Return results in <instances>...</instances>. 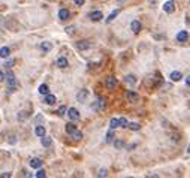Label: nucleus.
<instances>
[{"mask_svg": "<svg viewBox=\"0 0 190 178\" xmlns=\"http://www.w3.org/2000/svg\"><path fill=\"white\" fill-rule=\"evenodd\" d=\"M18 87V81L15 78V75L12 72H8V91L9 93H14Z\"/></svg>", "mask_w": 190, "mask_h": 178, "instance_id": "obj_1", "label": "nucleus"}, {"mask_svg": "<svg viewBox=\"0 0 190 178\" xmlns=\"http://www.w3.org/2000/svg\"><path fill=\"white\" fill-rule=\"evenodd\" d=\"M163 11L166 12V14H174L175 12V2L174 0H169V2H166L163 5Z\"/></svg>", "mask_w": 190, "mask_h": 178, "instance_id": "obj_2", "label": "nucleus"}, {"mask_svg": "<svg viewBox=\"0 0 190 178\" xmlns=\"http://www.w3.org/2000/svg\"><path fill=\"white\" fill-rule=\"evenodd\" d=\"M91 108H93L94 111H100V109H103V108H105V99H103V97H99L96 102H93Z\"/></svg>", "mask_w": 190, "mask_h": 178, "instance_id": "obj_3", "label": "nucleus"}, {"mask_svg": "<svg viewBox=\"0 0 190 178\" xmlns=\"http://www.w3.org/2000/svg\"><path fill=\"white\" fill-rule=\"evenodd\" d=\"M68 115H69V118L73 120V121L80 120V112H78L77 108H69V109H68Z\"/></svg>", "mask_w": 190, "mask_h": 178, "instance_id": "obj_4", "label": "nucleus"}, {"mask_svg": "<svg viewBox=\"0 0 190 178\" xmlns=\"http://www.w3.org/2000/svg\"><path fill=\"white\" fill-rule=\"evenodd\" d=\"M105 85H106V88H109V90L115 88V85H117V78H115V76H108L106 81H105Z\"/></svg>", "mask_w": 190, "mask_h": 178, "instance_id": "obj_5", "label": "nucleus"}, {"mask_svg": "<svg viewBox=\"0 0 190 178\" xmlns=\"http://www.w3.org/2000/svg\"><path fill=\"white\" fill-rule=\"evenodd\" d=\"M126 97H127V100L132 102V103H135V102L139 100V94L136 91H133V90H129L127 93H126Z\"/></svg>", "mask_w": 190, "mask_h": 178, "instance_id": "obj_6", "label": "nucleus"}, {"mask_svg": "<svg viewBox=\"0 0 190 178\" xmlns=\"http://www.w3.org/2000/svg\"><path fill=\"white\" fill-rule=\"evenodd\" d=\"M88 17H90L91 21H100V20L103 18V15H102V12H100V11H93V12H90V15H88Z\"/></svg>", "mask_w": 190, "mask_h": 178, "instance_id": "obj_7", "label": "nucleus"}, {"mask_svg": "<svg viewBox=\"0 0 190 178\" xmlns=\"http://www.w3.org/2000/svg\"><path fill=\"white\" fill-rule=\"evenodd\" d=\"M30 166H32L33 169H39V168L42 166V160H41V159H37V157L30 159Z\"/></svg>", "mask_w": 190, "mask_h": 178, "instance_id": "obj_8", "label": "nucleus"}, {"mask_svg": "<svg viewBox=\"0 0 190 178\" xmlns=\"http://www.w3.org/2000/svg\"><path fill=\"white\" fill-rule=\"evenodd\" d=\"M91 46V44L88 42V41H80L78 44H77V48L80 49V51H84V49H88Z\"/></svg>", "mask_w": 190, "mask_h": 178, "instance_id": "obj_9", "label": "nucleus"}, {"mask_svg": "<svg viewBox=\"0 0 190 178\" xmlns=\"http://www.w3.org/2000/svg\"><path fill=\"white\" fill-rule=\"evenodd\" d=\"M187 39H189V33L186 30H181L178 34H177V41L178 42H186Z\"/></svg>", "mask_w": 190, "mask_h": 178, "instance_id": "obj_10", "label": "nucleus"}, {"mask_svg": "<svg viewBox=\"0 0 190 178\" xmlns=\"http://www.w3.org/2000/svg\"><path fill=\"white\" fill-rule=\"evenodd\" d=\"M130 29H132V32H133V33H139V32H141V23H139L138 20L132 21V24H130Z\"/></svg>", "mask_w": 190, "mask_h": 178, "instance_id": "obj_11", "label": "nucleus"}, {"mask_svg": "<svg viewBox=\"0 0 190 178\" xmlns=\"http://www.w3.org/2000/svg\"><path fill=\"white\" fill-rule=\"evenodd\" d=\"M69 17H70V12L68 9H60L58 11V18L60 20H68Z\"/></svg>", "mask_w": 190, "mask_h": 178, "instance_id": "obj_12", "label": "nucleus"}, {"mask_svg": "<svg viewBox=\"0 0 190 178\" xmlns=\"http://www.w3.org/2000/svg\"><path fill=\"white\" fill-rule=\"evenodd\" d=\"M57 66H58L60 69L68 68V58H65V57H58V58H57Z\"/></svg>", "mask_w": 190, "mask_h": 178, "instance_id": "obj_13", "label": "nucleus"}, {"mask_svg": "<svg viewBox=\"0 0 190 178\" xmlns=\"http://www.w3.org/2000/svg\"><path fill=\"white\" fill-rule=\"evenodd\" d=\"M44 102H45L46 105H54V103H56V96H54V94H49V93H48V94L45 96Z\"/></svg>", "mask_w": 190, "mask_h": 178, "instance_id": "obj_14", "label": "nucleus"}, {"mask_svg": "<svg viewBox=\"0 0 190 178\" xmlns=\"http://www.w3.org/2000/svg\"><path fill=\"white\" fill-rule=\"evenodd\" d=\"M169 78H171L174 82H177V81H180V80L183 78V75H181V72H178V70H174V72L171 73Z\"/></svg>", "mask_w": 190, "mask_h": 178, "instance_id": "obj_15", "label": "nucleus"}, {"mask_svg": "<svg viewBox=\"0 0 190 178\" xmlns=\"http://www.w3.org/2000/svg\"><path fill=\"white\" fill-rule=\"evenodd\" d=\"M87 96H88V91L84 88V90H81V91L77 94V99H78V102H84V100L87 99Z\"/></svg>", "mask_w": 190, "mask_h": 178, "instance_id": "obj_16", "label": "nucleus"}, {"mask_svg": "<svg viewBox=\"0 0 190 178\" xmlns=\"http://www.w3.org/2000/svg\"><path fill=\"white\" fill-rule=\"evenodd\" d=\"M124 82L126 84H129V85H135L136 84V78H135V75H127L124 78Z\"/></svg>", "mask_w": 190, "mask_h": 178, "instance_id": "obj_17", "label": "nucleus"}, {"mask_svg": "<svg viewBox=\"0 0 190 178\" xmlns=\"http://www.w3.org/2000/svg\"><path fill=\"white\" fill-rule=\"evenodd\" d=\"M51 48H53V44H51V42H42V44H41V49L44 51V53L51 51Z\"/></svg>", "mask_w": 190, "mask_h": 178, "instance_id": "obj_18", "label": "nucleus"}, {"mask_svg": "<svg viewBox=\"0 0 190 178\" xmlns=\"http://www.w3.org/2000/svg\"><path fill=\"white\" fill-rule=\"evenodd\" d=\"M9 54H11V49H9L8 46L0 48V57H2V58H6V57H9Z\"/></svg>", "mask_w": 190, "mask_h": 178, "instance_id": "obj_19", "label": "nucleus"}, {"mask_svg": "<svg viewBox=\"0 0 190 178\" xmlns=\"http://www.w3.org/2000/svg\"><path fill=\"white\" fill-rule=\"evenodd\" d=\"M109 127L111 129H117V127H120V118H111Z\"/></svg>", "mask_w": 190, "mask_h": 178, "instance_id": "obj_20", "label": "nucleus"}, {"mask_svg": "<svg viewBox=\"0 0 190 178\" xmlns=\"http://www.w3.org/2000/svg\"><path fill=\"white\" fill-rule=\"evenodd\" d=\"M42 145L44 147H51V144H53V139L51 138H48V136H42Z\"/></svg>", "mask_w": 190, "mask_h": 178, "instance_id": "obj_21", "label": "nucleus"}, {"mask_svg": "<svg viewBox=\"0 0 190 178\" xmlns=\"http://www.w3.org/2000/svg\"><path fill=\"white\" fill-rule=\"evenodd\" d=\"M75 130H77V126H75L73 123H68V124H66V132H68L69 135H72Z\"/></svg>", "mask_w": 190, "mask_h": 178, "instance_id": "obj_22", "label": "nucleus"}, {"mask_svg": "<svg viewBox=\"0 0 190 178\" xmlns=\"http://www.w3.org/2000/svg\"><path fill=\"white\" fill-rule=\"evenodd\" d=\"M34 133H36L37 136H41V138L45 136V127H44V126H37L36 130H34Z\"/></svg>", "mask_w": 190, "mask_h": 178, "instance_id": "obj_23", "label": "nucleus"}, {"mask_svg": "<svg viewBox=\"0 0 190 178\" xmlns=\"http://www.w3.org/2000/svg\"><path fill=\"white\" fill-rule=\"evenodd\" d=\"M39 93H41V94H44V96H46V94L49 93V88H48V85H46V84L39 85Z\"/></svg>", "mask_w": 190, "mask_h": 178, "instance_id": "obj_24", "label": "nucleus"}, {"mask_svg": "<svg viewBox=\"0 0 190 178\" xmlns=\"http://www.w3.org/2000/svg\"><path fill=\"white\" fill-rule=\"evenodd\" d=\"M118 12H120L118 9H115V11H112V12H111V14H109V17L106 18V23H111V21H112L114 18H115V17L118 15Z\"/></svg>", "mask_w": 190, "mask_h": 178, "instance_id": "obj_25", "label": "nucleus"}, {"mask_svg": "<svg viewBox=\"0 0 190 178\" xmlns=\"http://www.w3.org/2000/svg\"><path fill=\"white\" fill-rule=\"evenodd\" d=\"M114 147H115L117 150H121L124 147V142L121 141V139H117V141H114Z\"/></svg>", "mask_w": 190, "mask_h": 178, "instance_id": "obj_26", "label": "nucleus"}, {"mask_svg": "<svg viewBox=\"0 0 190 178\" xmlns=\"http://www.w3.org/2000/svg\"><path fill=\"white\" fill-rule=\"evenodd\" d=\"M129 129L130 130H139V129H141V126H139L138 123H129Z\"/></svg>", "mask_w": 190, "mask_h": 178, "instance_id": "obj_27", "label": "nucleus"}, {"mask_svg": "<svg viewBox=\"0 0 190 178\" xmlns=\"http://www.w3.org/2000/svg\"><path fill=\"white\" fill-rule=\"evenodd\" d=\"M114 129H111L108 133H106V142H111L112 141V139H114V132H112Z\"/></svg>", "mask_w": 190, "mask_h": 178, "instance_id": "obj_28", "label": "nucleus"}, {"mask_svg": "<svg viewBox=\"0 0 190 178\" xmlns=\"http://www.w3.org/2000/svg\"><path fill=\"white\" fill-rule=\"evenodd\" d=\"M120 127H129V123H127V120H126L124 117L120 118Z\"/></svg>", "mask_w": 190, "mask_h": 178, "instance_id": "obj_29", "label": "nucleus"}, {"mask_svg": "<svg viewBox=\"0 0 190 178\" xmlns=\"http://www.w3.org/2000/svg\"><path fill=\"white\" fill-rule=\"evenodd\" d=\"M66 111H68V108H66V106H60V108H58V111H57V114H58V115H65Z\"/></svg>", "mask_w": 190, "mask_h": 178, "instance_id": "obj_30", "label": "nucleus"}, {"mask_svg": "<svg viewBox=\"0 0 190 178\" xmlns=\"http://www.w3.org/2000/svg\"><path fill=\"white\" fill-rule=\"evenodd\" d=\"M45 175H46V174H45V171H44V169H41V168H39V171L36 172V177H37V178H45Z\"/></svg>", "mask_w": 190, "mask_h": 178, "instance_id": "obj_31", "label": "nucleus"}, {"mask_svg": "<svg viewBox=\"0 0 190 178\" xmlns=\"http://www.w3.org/2000/svg\"><path fill=\"white\" fill-rule=\"evenodd\" d=\"M72 136H73L75 139H81V138H82V133H81L80 130H75V132L72 133Z\"/></svg>", "mask_w": 190, "mask_h": 178, "instance_id": "obj_32", "label": "nucleus"}, {"mask_svg": "<svg viewBox=\"0 0 190 178\" xmlns=\"http://www.w3.org/2000/svg\"><path fill=\"white\" fill-rule=\"evenodd\" d=\"M66 33L68 34H73L75 33V25H69V27H66Z\"/></svg>", "mask_w": 190, "mask_h": 178, "instance_id": "obj_33", "label": "nucleus"}, {"mask_svg": "<svg viewBox=\"0 0 190 178\" xmlns=\"http://www.w3.org/2000/svg\"><path fill=\"white\" fill-rule=\"evenodd\" d=\"M24 118H27V112H24V111H23V112L18 114V120H24Z\"/></svg>", "mask_w": 190, "mask_h": 178, "instance_id": "obj_34", "label": "nucleus"}, {"mask_svg": "<svg viewBox=\"0 0 190 178\" xmlns=\"http://www.w3.org/2000/svg\"><path fill=\"white\" fill-rule=\"evenodd\" d=\"M97 175H99V177H106V175H108V171H106V169H100Z\"/></svg>", "mask_w": 190, "mask_h": 178, "instance_id": "obj_35", "label": "nucleus"}, {"mask_svg": "<svg viewBox=\"0 0 190 178\" xmlns=\"http://www.w3.org/2000/svg\"><path fill=\"white\" fill-rule=\"evenodd\" d=\"M14 63H15V60H12V58H11V60L6 61V65H5V66H6V68H11L12 65H14Z\"/></svg>", "mask_w": 190, "mask_h": 178, "instance_id": "obj_36", "label": "nucleus"}, {"mask_svg": "<svg viewBox=\"0 0 190 178\" xmlns=\"http://www.w3.org/2000/svg\"><path fill=\"white\" fill-rule=\"evenodd\" d=\"M73 2H75V5H77V6H82L85 0H73Z\"/></svg>", "mask_w": 190, "mask_h": 178, "instance_id": "obj_37", "label": "nucleus"}, {"mask_svg": "<svg viewBox=\"0 0 190 178\" xmlns=\"http://www.w3.org/2000/svg\"><path fill=\"white\" fill-rule=\"evenodd\" d=\"M0 177H2V178H9L11 174H9V172H3V174H0Z\"/></svg>", "mask_w": 190, "mask_h": 178, "instance_id": "obj_38", "label": "nucleus"}, {"mask_svg": "<svg viewBox=\"0 0 190 178\" xmlns=\"http://www.w3.org/2000/svg\"><path fill=\"white\" fill-rule=\"evenodd\" d=\"M15 141H17V139H15V136H11V139H9V142H11V144H15Z\"/></svg>", "mask_w": 190, "mask_h": 178, "instance_id": "obj_39", "label": "nucleus"}, {"mask_svg": "<svg viewBox=\"0 0 190 178\" xmlns=\"http://www.w3.org/2000/svg\"><path fill=\"white\" fill-rule=\"evenodd\" d=\"M3 80H5V75H3V72H2V70H0V82H2Z\"/></svg>", "mask_w": 190, "mask_h": 178, "instance_id": "obj_40", "label": "nucleus"}, {"mask_svg": "<svg viewBox=\"0 0 190 178\" xmlns=\"http://www.w3.org/2000/svg\"><path fill=\"white\" fill-rule=\"evenodd\" d=\"M186 84H187V85L190 87V75H189V76H187V78H186Z\"/></svg>", "mask_w": 190, "mask_h": 178, "instance_id": "obj_41", "label": "nucleus"}, {"mask_svg": "<svg viewBox=\"0 0 190 178\" xmlns=\"http://www.w3.org/2000/svg\"><path fill=\"white\" fill-rule=\"evenodd\" d=\"M39 121H42V117L37 115V117H36V123H39Z\"/></svg>", "mask_w": 190, "mask_h": 178, "instance_id": "obj_42", "label": "nucleus"}, {"mask_svg": "<svg viewBox=\"0 0 190 178\" xmlns=\"http://www.w3.org/2000/svg\"><path fill=\"white\" fill-rule=\"evenodd\" d=\"M187 151H189V153H190V145H189V150H187Z\"/></svg>", "mask_w": 190, "mask_h": 178, "instance_id": "obj_43", "label": "nucleus"}]
</instances>
